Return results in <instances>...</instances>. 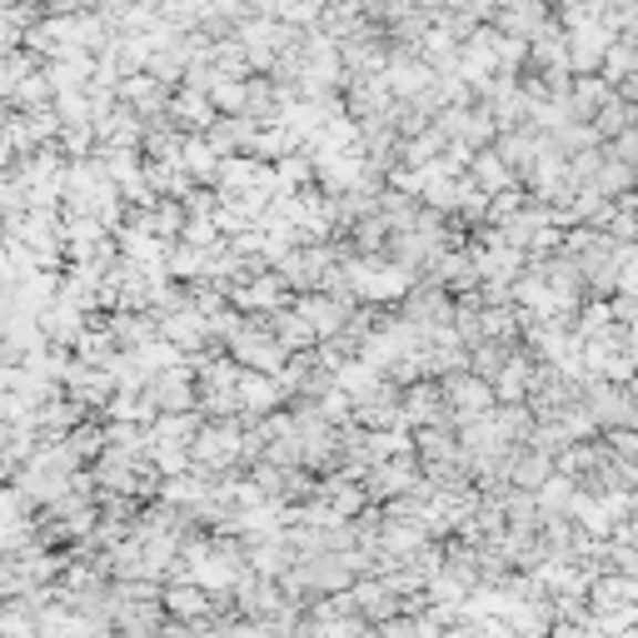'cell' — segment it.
I'll list each match as a JSON object with an SVG mask.
<instances>
[{"instance_id": "obj_1", "label": "cell", "mask_w": 638, "mask_h": 638, "mask_svg": "<svg viewBox=\"0 0 638 638\" xmlns=\"http://www.w3.org/2000/svg\"><path fill=\"white\" fill-rule=\"evenodd\" d=\"M160 608L169 618H179V624H199V618H209V594L199 584H189V578H179V584H169L160 594Z\"/></svg>"}, {"instance_id": "obj_2", "label": "cell", "mask_w": 638, "mask_h": 638, "mask_svg": "<svg viewBox=\"0 0 638 638\" xmlns=\"http://www.w3.org/2000/svg\"><path fill=\"white\" fill-rule=\"evenodd\" d=\"M454 399H459L464 409H484V404H488V389L474 384V379H464V384H454Z\"/></svg>"}]
</instances>
